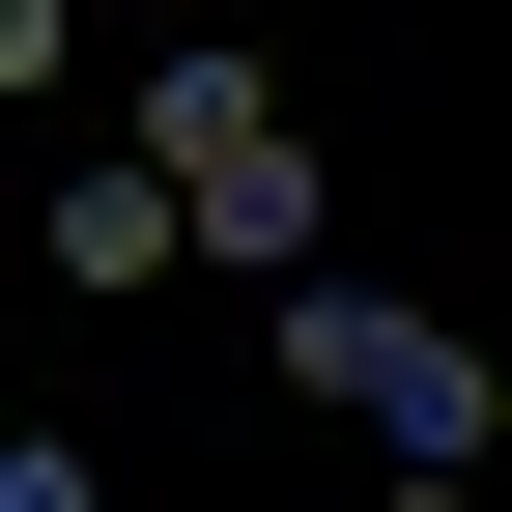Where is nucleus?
<instances>
[{
    "mask_svg": "<svg viewBox=\"0 0 512 512\" xmlns=\"http://www.w3.org/2000/svg\"><path fill=\"white\" fill-rule=\"evenodd\" d=\"M143 171H171L200 256H313V114L256 86V57H171V86H143Z\"/></svg>",
    "mask_w": 512,
    "mask_h": 512,
    "instance_id": "nucleus-1",
    "label": "nucleus"
},
{
    "mask_svg": "<svg viewBox=\"0 0 512 512\" xmlns=\"http://www.w3.org/2000/svg\"><path fill=\"white\" fill-rule=\"evenodd\" d=\"M285 370H313V399H370L427 484H484V342H427L399 285H313V313H285Z\"/></svg>",
    "mask_w": 512,
    "mask_h": 512,
    "instance_id": "nucleus-2",
    "label": "nucleus"
},
{
    "mask_svg": "<svg viewBox=\"0 0 512 512\" xmlns=\"http://www.w3.org/2000/svg\"><path fill=\"white\" fill-rule=\"evenodd\" d=\"M171 256H200V228H171V171H143V143L57 171V285H171Z\"/></svg>",
    "mask_w": 512,
    "mask_h": 512,
    "instance_id": "nucleus-3",
    "label": "nucleus"
}]
</instances>
